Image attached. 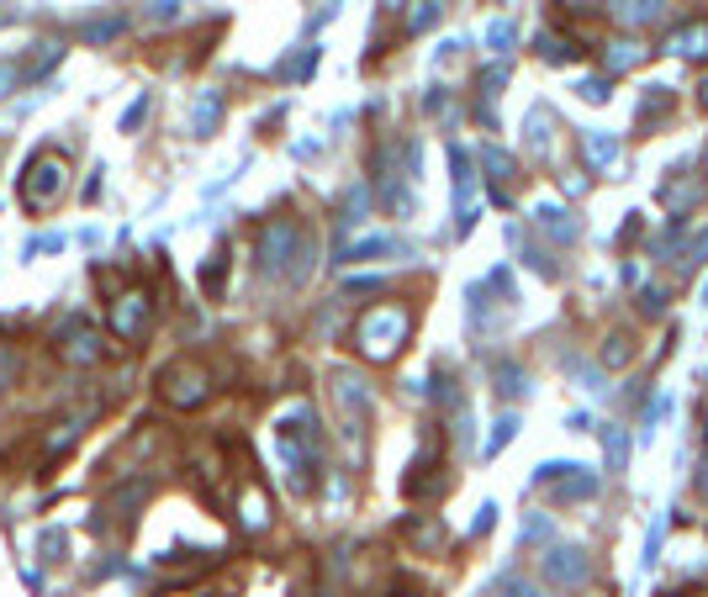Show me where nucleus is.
I'll return each instance as SVG.
<instances>
[{
	"mask_svg": "<svg viewBox=\"0 0 708 597\" xmlns=\"http://www.w3.org/2000/svg\"><path fill=\"white\" fill-rule=\"evenodd\" d=\"M270 450L286 471V487L291 492H312V476H318V460H323V428L312 402H291L286 413H275L270 423Z\"/></svg>",
	"mask_w": 708,
	"mask_h": 597,
	"instance_id": "nucleus-1",
	"label": "nucleus"
},
{
	"mask_svg": "<svg viewBox=\"0 0 708 597\" xmlns=\"http://www.w3.org/2000/svg\"><path fill=\"white\" fill-rule=\"evenodd\" d=\"M22 80H27V74H22V64H16V59H0V101H6V96H11V90L22 85Z\"/></svg>",
	"mask_w": 708,
	"mask_h": 597,
	"instance_id": "nucleus-43",
	"label": "nucleus"
},
{
	"mask_svg": "<svg viewBox=\"0 0 708 597\" xmlns=\"http://www.w3.org/2000/svg\"><path fill=\"white\" fill-rule=\"evenodd\" d=\"M344 291L349 296H365V291H381V281H376V275H360V281H349Z\"/></svg>",
	"mask_w": 708,
	"mask_h": 597,
	"instance_id": "nucleus-53",
	"label": "nucleus"
},
{
	"mask_svg": "<svg viewBox=\"0 0 708 597\" xmlns=\"http://www.w3.org/2000/svg\"><path fill=\"white\" fill-rule=\"evenodd\" d=\"M159 397L170 402V407H201L212 397V370L201 365V360H175V365H164L159 370Z\"/></svg>",
	"mask_w": 708,
	"mask_h": 597,
	"instance_id": "nucleus-5",
	"label": "nucleus"
},
{
	"mask_svg": "<svg viewBox=\"0 0 708 597\" xmlns=\"http://www.w3.org/2000/svg\"><path fill=\"white\" fill-rule=\"evenodd\" d=\"M529 487L550 492V502H587V497H598V476H592L587 465L550 460V465H539V471H534Z\"/></svg>",
	"mask_w": 708,
	"mask_h": 597,
	"instance_id": "nucleus-6",
	"label": "nucleus"
},
{
	"mask_svg": "<svg viewBox=\"0 0 708 597\" xmlns=\"http://www.w3.org/2000/svg\"><path fill=\"white\" fill-rule=\"evenodd\" d=\"M703 196V185L698 180H672V185H661V207L672 212V217H687V207Z\"/></svg>",
	"mask_w": 708,
	"mask_h": 597,
	"instance_id": "nucleus-22",
	"label": "nucleus"
},
{
	"mask_svg": "<svg viewBox=\"0 0 708 597\" xmlns=\"http://www.w3.org/2000/svg\"><path fill=\"white\" fill-rule=\"evenodd\" d=\"M143 323H148V291H122L111 302V333L117 339H138Z\"/></svg>",
	"mask_w": 708,
	"mask_h": 597,
	"instance_id": "nucleus-13",
	"label": "nucleus"
},
{
	"mask_svg": "<svg viewBox=\"0 0 708 597\" xmlns=\"http://www.w3.org/2000/svg\"><path fill=\"white\" fill-rule=\"evenodd\" d=\"M492 386H497V397L518 402V397L529 391V376H524V370H518L513 360H497V365H492Z\"/></svg>",
	"mask_w": 708,
	"mask_h": 597,
	"instance_id": "nucleus-23",
	"label": "nucleus"
},
{
	"mask_svg": "<svg viewBox=\"0 0 708 597\" xmlns=\"http://www.w3.org/2000/svg\"><path fill=\"white\" fill-rule=\"evenodd\" d=\"M508 238H513V249L524 254V265H529V270H539V275H545V281H555V265H550V254L539 249V244H529V238H524V228H508Z\"/></svg>",
	"mask_w": 708,
	"mask_h": 597,
	"instance_id": "nucleus-29",
	"label": "nucleus"
},
{
	"mask_svg": "<svg viewBox=\"0 0 708 597\" xmlns=\"http://www.w3.org/2000/svg\"><path fill=\"white\" fill-rule=\"evenodd\" d=\"M191 0H143V22L148 27H170V22H185Z\"/></svg>",
	"mask_w": 708,
	"mask_h": 597,
	"instance_id": "nucleus-26",
	"label": "nucleus"
},
{
	"mask_svg": "<svg viewBox=\"0 0 708 597\" xmlns=\"http://www.w3.org/2000/svg\"><path fill=\"white\" fill-rule=\"evenodd\" d=\"M365 207H370V191H365V185H349V191H344V212H339V228L365 222Z\"/></svg>",
	"mask_w": 708,
	"mask_h": 597,
	"instance_id": "nucleus-35",
	"label": "nucleus"
},
{
	"mask_svg": "<svg viewBox=\"0 0 708 597\" xmlns=\"http://www.w3.org/2000/svg\"><path fill=\"white\" fill-rule=\"evenodd\" d=\"M90 423V413H74V418H64L59 428H53V434H48V455H64L69 450V444L74 439H80V428Z\"/></svg>",
	"mask_w": 708,
	"mask_h": 597,
	"instance_id": "nucleus-31",
	"label": "nucleus"
},
{
	"mask_svg": "<svg viewBox=\"0 0 708 597\" xmlns=\"http://www.w3.org/2000/svg\"><path fill=\"white\" fill-rule=\"evenodd\" d=\"M413 0H381V11H407Z\"/></svg>",
	"mask_w": 708,
	"mask_h": 597,
	"instance_id": "nucleus-56",
	"label": "nucleus"
},
{
	"mask_svg": "<svg viewBox=\"0 0 708 597\" xmlns=\"http://www.w3.org/2000/svg\"><path fill=\"white\" fill-rule=\"evenodd\" d=\"M640 312H645V317H661V312H666V291H661V286H645V291H640Z\"/></svg>",
	"mask_w": 708,
	"mask_h": 597,
	"instance_id": "nucleus-47",
	"label": "nucleus"
},
{
	"mask_svg": "<svg viewBox=\"0 0 708 597\" xmlns=\"http://www.w3.org/2000/svg\"><path fill=\"white\" fill-rule=\"evenodd\" d=\"M391 254L407 259L413 249H407L402 238H360V244H349V249H344V259H354V265H360V259H391Z\"/></svg>",
	"mask_w": 708,
	"mask_h": 597,
	"instance_id": "nucleus-19",
	"label": "nucleus"
},
{
	"mask_svg": "<svg viewBox=\"0 0 708 597\" xmlns=\"http://www.w3.org/2000/svg\"><path fill=\"white\" fill-rule=\"evenodd\" d=\"M513 43H518V27L508 22V16H497V22H487V53H492L497 64H508Z\"/></svg>",
	"mask_w": 708,
	"mask_h": 597,
	"instance_id": "nucleus-25",
	"label": "nucleus"
},
{
	"mask_svg": "<svg viewBox=\"0 0 708 597\" xmlns=\"http://www.w3.org/2000/svg\"><path fill=\"white\" fill-rule=\"evenodd\" d=\"M217 122H222V96H217V90H196L191 106H185V133H191V138H212Z\"/></svg>",
	"mask_w": 708,
	"mask_h": 597,
	"instance_id": "nucleus-14",
	"label": "nucleus"
},
{
	"mask_svg": "<svg viewBox=\"0 0 708 597\" xmlns=\"http://www.w3.org/2000/svg\"><path fill=\"white\" fill-rule=\"evenodd\" d=\"M222 259H228V254H212V259H207V270H201V286H207V291H217V286H222Z\"/></svg>",
	"mask_w": 708,
	"mask_h": 597,
	"instance_id": "nucleus-49",
	"label": "nucleus"
},
{
	"mask_svg": "<svg viewBox=\"0 0 708 597\" xmlns=\"http://www.w3.org/2000/svg\"><path fill=\"white\" fill-rule=\"evenodd\" d=\"M64 185H69V164H64V154H48V148H43V154L27 159L22 180H16V196H22V207H27L32 217H43L48 207H59Z\"/></svg>",
	"mask_w": 708,
	"mask_h": 597,
	"instance_id": "nucleus-4",
	"label": "nucleus"
},
{
	"mask_svg": "<svg viewBox=\"0 0 708 597\" xmlns=\"http://www.w3.org/2000/svg\"><path fill=\"white\" fill-rule=\"evenodd\" d=\"M534 53H539L545 64H566V59H571V43H566L561 32H539V37H534Z\"/></svg>",
	"mask_w": 708,
	"mask_h": 597,
	"instance_id": "nucleus-34",
	"label": "nucleus"
},
{
	"mask_svg": "<svg viewBox=\"0 0 708 597\" xmlns=\"http://www.w3.org/2000/svg\"><path fill=\"white\" fill-rule=\"evenodd\" d=\"M407 170H397V143H386L376 154V196L391 217H413V191L402 185Z\"/></svg>",
	"mask_w": 708,
	"mask_h": 597,
	"instance_id": "nucleus-7",
	"label": "nucleus"
},
{
	"mask_svg": "<svg viewBox=\"0 0 708 597\" xmlns=\"http://www.w3.org/2000/svg\"><path fill=\"white\" fill-rule=\"evenodd\" d=\"M666 53L677 59H708V22H687L666 32Z\"/></svg>",
	"mask_w": 708,
	"mask_h": 597,
	"instance_id": "nucleus-16",
	"label": "nucleus"
},
{
	"mask_svg": "<svg viewBox=\"0 0 708 597\" xmlns=\"http://www.w3.org/2000/svg\"><path fill=\"white\" fill-rule=\"evenodd\" d=\"M661 539H666V518H656V524H650V534H645V566L661 561Z\"/></svg>",
	"mask_w": 708,
	"mask_h": 597,
	"instance_id": "nucleus-46",
	"label": "nucleus"
},
{
	"mask_svg": "<svg viewBox=\"0 0 708 597\" xmlns=\"http://www.w3.org/2000/svg\"><path fill=\"white\" fill-rule=\"evenodd\" d=\"M259 270L270 281H291L302 286L312 270H318V238H312L302 222L291 217H275L265 233H259Z\"/></svg>",
	"mask_w": 708,
	"mask_h": 597,
	"instance_id": "nucleus-2",
	"label": "nucleus"
},
{
	"mask_svg": "<svg viewBox=\"0 0 708 597\" xmlns=\"http://www.w3.org/2000/svg\"><path fill=\"white\" fill-rule=\"evenodd\" d=\"M539 566H545V576H550L555 587H566V592H576V587L592 582V561H587L582 545H550Z\"/></svg>",
	"mask_w": 708,
	"mask_h": 597,
	"instance_id": "nucleus-10",
	"label": "nucleus"
},
{
	"mask_svg": "<svg viewBox=\"0 0 708 597\" xmlns=\"http://www.w3.org/2000/svg\"><path fill=\"white\" fill-rule=\"evenodd\" d=\"M576 143H582V154H587V164H592L598 175L619 164V138H613V133H598V127H587V133L576 138Z\"/></svg>",
	"mask_w": 708,
	"mask_h": 597,
	"instance_id": "nucleus-17",
	"label": "nucleus"
},
{
	"mask_svg": "<svg viewBox=\"0 0 708 597\" xmlns=\"http://www.w3.org/2000/svg\"><path fill=\"white\" fill-rule=\"evenodd\" d=\"M497 524V502H481V508H476V524H471V534H487Z\"/></svg>",
	"mask_w": 708,
	"mask_h": 597,
	"instance_id": "nucleus-50",
	"label": "nucleus"
},
{
	"mask_svg": "<svg viewBox=\"0 0 708 597\" xmlns=\"http://www.w3.org/2000/svg\"><path fill=\"white\" fill-rule=\"evenodd\" d=\"M127 32V16H85L80 22V43H117V37Z\"/></svg>",
	"mask_w": 708,
	"mask_h": 597,
	"instance_id": "nucleus-21",
	"label": "nucleus"
},
{
	"mask_svg": "<svg viewBox=\"0 0 708 597\" xmlns=\"http://www.w3.org/2000/svg\"><path fill=\"white\" fill-rule=\"evenodd\" d=\"M407 333H413V317H407V307L381 302V307H370L360 323H354V349H360L365 360H391V354L407 344Z\"/></svg>",
	"mask_w": 708,
	"mask_h": 597,
	"instance_id": "nucleus-3",
	"label": "nucleus"
},
{
	"mask_svg": "<svg viewBox=\"0 0 708 597\" xmlns=\"http://www.w3.org/2000/svg\"><path fill=\"white\" fill-rule=\"evenodd\" d=\"M666 106H672L666 85H650V90H645V101H640V122H650V117H656V111H666Z\"/></svg>",
	"mask_w": 708,
	"mask_h": 597,
	"instance_id": "nucleus-41",
	"label": "nucleus"
},
{
	"mask_svg": "<svg viewBox=\"0 0 708 597\" xmlns=\"http://www.w3.org/2000/svg\"><path fill=\"white\" fill-rule=\"evenodd\" d=\"M524 133H529L534 159H550V111H545V106H534L529 117H524Z\"/></svg>",
	"mask_w": 708,
	"mask_h": 597,
	"instance_id": "nucleus-28",
	"label": "nucleus"
},
{
	"mask_svg": "<svg viewBox=\"0 0 708 597\" xmlns=\"http://www.w3.org/2000/svg\"><path fill=\"white\" fill-rule=\"evenodd\" d=\"M53 339H59V354H64L69 365H96V360H101V349H106V344H101V333L90 328L85 317H64V328L53 333Z\"/></svg>",
	"mask_w": 708,
	"mask_h": 597,
	"instance_id": "nucleus-11",
	"label": "nucleus"
},
{
	"mask_svg": "<svg viewBox=\"0 0 708 597\" xmlns=\"http://www.w3.org/2000/svg\"><path fill=\"white\" fill-rule=\"evenodd\" d=\"M6 22H11V16H6V11H0V27H6Z\"/></svg>",
	"mask_w": 708,
	"mask_h": 597,
	"instance_id": "nucleus-59",
	"label": "nucleus"
},
{
	"mask_svg": "<svg viewBox=\"0 0 708 597\" xmlns=\"http://www.w3.org/2000/svg\"><path fill=\"white\" fill-rule=\"evenodd\" d=\"M703 175H708V143H703Z\"/></svg>",
	"mask_w": 708,
	"mask_h": 597,
	"instance_id": "nucleus-58",
	"label": "nucleus"
},
{
	"mask_svg": "<svg viewBox=\"0 0 708 597\" xmlns=\"http://www.w3.org/2000/svg\"><path fill=\"white\" fill-rule=\"evenodd\" d=\"M439 16H444V0H418V11L407 16V32L418 37V32H428V27H434Z\"/></svg>",
	"mask_w": 708,
	"mask_h": 597,
	"instance_id": "nucleus-37",
	"label": "nucleus"
},
{
	"mask_svg": "<svg viewBox=\"0 0 708 597\" xmlns=\"http://www.w3.org/2000/svg\"><path fill=\"white\" fill-rule=\"evenodd\" d=\"M698 106L708 111V74H703V85H698Z\"/></svg>",
	"mask_w": 708,
	"mask_h": 597,
	"instance_id": "nucleus-57",
	"label": "nucleus"
},
{
	"mask_svg": "<svg viewBox=\"0 0 708 597\" xmlns=\"http://www.w3.org/2000/svg\"><path fill=\"white\" fill-rule=\"evenodd\" d=\"M481 170H487V180H492V201H497V207H508V185L518 180V164H513V154H508V148H497V143H487V148H481Z\"/></svg>",
	"mask_w": 708,
	"mask_h": 597,
	"instance_id": "nucleus-12",
	"label": "nucleus"
},
{
	"mask_svg": "<svg viewBox=\"0 0 708 597\" xmlns=\"http://www.w3.org/2000/svg\"><path fill=\"white\" fill-rule=\"evenodd\" d=\"M587 423H592L587 413H571V418H566V428H571V434H587Z\"/></svg>",
	"mask_w": 708,
	"mask_h": 597,
	"instance_id": "nucleus-55",
	"label": "nucleus"
},
{
	"mask_svg": "<svg viewBox=\"0 0 708 597\" xmlns=\"http://www.w3.org/2000/svg\"><path fill=\"white\" fill-rule=\"evenodd\" d=\"M561 185H566V191H571V196H582V191H587V175H566Z\"/></svg>",
	"mask_w": 708,
	"mask_h": 597,
	"instance_id": "nucleus-54",
	"label": "nucleus"
},
{
	"mask_svg": "<svg viewBox=\"0 0 708 597\" xmlns=\"http://www.w3.org/2000/svg\"><path fill=\"white\" fill-rule=\"evenodd\" d=\"M513 434H518V413H502L497 423H492V439L487 444H481V455H502V450H508V444H513Z\"/></svg>",
	"mask_w": 708,
	"mask_h": 597,
	"instance_id": "nucleus-32",
	"label": "nucleus"
},
{
	"mask_svg": "<svg viewBox=\"0 0 708 597\" xmlns=\"http://www.w3.org/2000/svg\"><path fill=\"white\" fill-rule=\"evenodd\" d=\"M645 59H650V48L635 43V37H624V43H608V53H603L608 74H629V69H640Z\"/></svg>",
	"mask_w": 708,
	"mask_h": 597,
	"instance_id": "nucleus-18",
	"label": "nucleus"
},
{
	"mask_svg": "<svg viewBox=\"0 0 708 597\" xmlns=\"http://www.w3.org/2000/svg\"><path fill=\"white\" fill-rule=\"evenodd\" d=\"M550 534H555V529H550L545 513H529V518H524V545H550Z\"/></svg>",
	"mask_w": 708,
	"mask_h": 597,
	"instance_id": "nucleus-40",
	"label": "nucleus"
},
{
	"mask_svg": "<svg viewBox=\"0 0 708 597\" xmlns=\"http://www.w3.org/2000/svg\"><path fill=\"white\" fill-rule=\"evenodd\" d=\"M534 228L545 238H555V244H576V238H582V222H576L566 207H555V201H539L534 207Z\"/></svg>",
	"mask_w": 708,
	"mask_h": 597,
	"instance_id": "nucleus-15",
	"label": "nucleus"
},
{
	"mask_svg": "<svg viewBox=\"0 0 708 597\" xmlns=\"http://www.w3.org/2000/svg\"><path fill=\"white\" fill-rule=\"evenodd\" d=\"M333 402L344 413V434L360 439V428L370 423V386L354 376V370H333Z\"/></svg>",
	"mask_w": 708,
	"mask_h": 597,
	"instance_id": "nucleus-8",
	"label": "nucleus"
},
{
	"mask_svg": "<svg viewBox=\"0 0 708 597\" xmlns=\"http://www.w3.org/2000/svg\"><path fill=\"white\" fill-rule=\"evenodd\" d=\"M101 191H106V170L96 164V170H90V180H85V201H101Z\"/></svg>",
	"mask_w": 708,
	"mask_h": 597,
	"instance_id": "nucleus-51",
	"label": "nucleus"
},
{
	"mask_svg": "<svg viewBox=\"0 0 708 597\" xmlns=\"http://www.w3.org/2000/svg\"><path fill=\"white\" fill-rule=\"evenodd\" d=\"M312 69H318V43H312V48L302 43V48H296V53H291V59L281 64V69H275V80H286V85H296V80H307V74H312Z\"/></svg>",
	"mask_w": 708,
	"mask_h": 597,
	"instance_id": "nucleus-27",
	"label": "nucleus"
},
{
	"mask_svg": "<svg viewBox=\"0 0 708 597\" xmlns=\"http://www.w3.org/2000/svg\"><path fill=\"white\" fill-rule=\"evenodd\" d=\"M624 360H629V339H619V333H613L608 349H603V365H624Z\"/></svg>",
	"mask_w": 708,
	"mask_h": 597,
	"instance_id": "nucleus-48",
	"label": "nucleus"
},
{
	"mask_svg": "<svg viewBox=\"0 0 708 597\" xmlns=\"http://www.w3.org/2000/svg\"><path fill=\"white\" fill-rule=\"evenodd\" d=\"M492 597H545V592H539V587L529 582V576H502Z\"/></svg>",
	"mask_w": 708,
	"mask_h": 597,
	"instance_id": "nucleus-39",
	"label": "nucleus"
},
{
	"mask_svg": "<svg viewBox=\"0 0 708 597\" xmlns=\"http://www.w3.org/2000/svg\"><path fill=\"white\" fill-rule=\"evenodd\" d=\"M59 59H64V43H37L32 59H22V74H27V80H43Z\"/></svg>",
	"mask_w": 708,
	"mask_h": 597,
	"instance_id": "nucleus-30",
	"label": "nucleus"
},
{
	"mask_svg": "<svg viewBox=\"0 0 708 597\" xmlns=\"http://www.w3.org/2000/svg\"><path fill=\"white\" fill-rule=\"evenodd\" d=\"M450 170H455V238H465L476 228V164L460 143L450 148Z\"/></svg>",
	"mask_w": 708,
	"mask_h": 597,
	"instance_id": "nucleus-9",
	"label": "nucleus"
},
{
	"mask_svg": "<svg viewBox=\"0 0 708 597\" xmlns=\"http://www.w3.org/2000/svg\"><path fill=\"white\" fill-rule=\"evenodd\" d=\"M576 376L587 381V391H592V397H603V391H608V386H603V376H598V370H592V365H576Z\"/></svg>",
	"mask_w": 708,
	"mask_h": 597,
	"instance_id": "nucleus-52",
	"label": "nucleus"
},
{
	"mask_svg": "<svg viewBox=\"0 0 708 597\" xmlns=\"http://www.w3.org/2000/svg\"><path fill=\"white\" fill-rule=\"evenodd\" d=\"M148 106H154V101H148V96H138L133 106L122 111V133H138V127L148 122Z\"/></svg>",
	"mask_w": 708,
	"mask_h": 597,
	"instance_id": "nucleus-44",
	"label": "nucleus"
},
{
	"mask_svg": "<svg viewBox=\"0 0 708 597\" xmlns=\"http://www.w3.org/2000/svg\"><path fill=\"white\" fill-rule=\"evenodd\" d=\"M608 11L619 16V27H650L661 16V0H608Z\"/></svg>",
	"mask_w": 708,
	"mask_h": 597,
	"instance_id": "nucleus-20",
	"label": "nucleus"
},
{
	"mask_svg": "<svg viewBox=\"0 0 708 597\" xmlns=\"http://www.w3.org/2000/svg\"><path fill=\"white\" fill-rule=\"evenodd\" d=\"M603 455H608V471L624 476V465H629V428H619V423L603 428Z\"/></svg>",
	"mask_w": 708,
	"mask_h": 597,
	"instance_id": "nucleus-24",
	"label": "nucleus"
},
{
	"mask_svg": "<svg viewBox=\"0 0 708 597\" xmlns=\"http://www.w3.org/2000/svg\"><path fill=\"white\" fill-rule=\"evenodd\" d=\"M576 6H582V0H576Z\"/></svg>",
	"mask_w": 708,
	"mask_h": 597,
	"instance_id": "nucleus-60",
	"label": "nucleus"
},
{
	"mask_svg": "<svg viewBox=\"0 0 708 597\" xmlns=\"http://www.w3.org/2000/svg\"><path fill=\"white\" fill-rule=\"evenodd\" d=\"M576 90H582V101H592V106L608 101V80H603V74H587V80H576Z\"/></svg>",
	"mask_w": 708,
	"mask_h": 597,
	"instance_id": "nucleus-42",
	"label": "nucleus"
},
{
	"mask_svg": "<svg viewBox=\"0 0 708 597\" xmlns=\"http://www.w3.org/2000/svg\"><path fill=\"white\" fill-rule=\"evenodd\" d=\"M64 249V233H43V238H32V244L22 249V259H37V254H59Z\"/></svg>",
	"mask_w": 708,
	"mask_h": 597,
	"instance_id": "nucleus-45",
	"label": "nucleus"
},
{
	"mask_svg": "<svg viewBox=\"0 0 708 597\" xmlns=\"http://www.w3.org/2000/svg\"><path fill=\"white\" fill-rule=\"evenodd\" d=\"M666 413H672V397H666V391H656V397L645 402V413H640V439L656 434V423H661Z\"/></svg>",
	"mask_w": 708,
	"mask_h": 597,
	"instance_id": "nucleus-36",
	"label": "nucleus"
},
{
	"mask_svg": "<svg viewBox=\"0 0 708 597\" xmlns=\"http://www.w3.org/2000/svg\"><path fill=\"white\" fill-rule=\"evenodd\" d=\"M143 502V481H133V487H122V492H111V502H106V513L117 518V524H127L133 518V508Z\"/></svg>",
	"mask_w": 708,
	"mask_h": 597,
	"instance_id": "nucleus-33",
	"label": "nucleus"
},
{
	"mask_svg": "<svg viewBox=\"0 0 708 597\" xmlns=\"http://www.w3.org/2000/svg\"><path fill=\"white\" fill-rule=\"evenodd\" d=\"M64 550H69V534H64V529H43V539H37V555L53 566V561H64Z\"/></svg>",
	"mask_w": 708,
	"mask_h": 597,
	"instance_id": "nucleus-38",
	"label": "nucleus"
}]
</instances>
